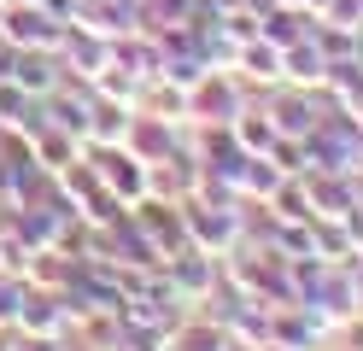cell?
<instances>
[{
	"instance_id": "6da1fadb",
	"label": "cell",
	"mask_w": 363,
	"mask_h": 351,
	"mask_svg": "<svg viewBox=\"0 0 363 351\" xmlns=\"http://www.w3.org/2000/svg\"><path fill=\"white\" fill-rule=\"evenodd\" d=\"M223 351H246V345H229V340H223Z\"/></svg>"
}]
</instances>
